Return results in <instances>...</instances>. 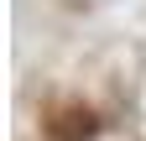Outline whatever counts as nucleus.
<instances>
[{"mask_svg": "<svg viewBox=\"0 0 146 141\" xmlns=\"http://www.w3.org/2000/svg\"><path fill=\"white\" fill-rule=\"evenodd\" d=\"M42 136L47 141H94L99 136V115L84 99H58L42 110Z\"/></svg>", "mask_w": 146, "mask_h": 141, "instance_id": "nucleus-1", "label": "nucleus"}, {"mask_svg": "<svg viewBox=\"0 0 146 141\" xmlns=\"http://www.w3.org/2000/svg\"><path fill=\"white\" fill-rule=\"evenodd\" d=\"M63 5H68V11H94L99 0H63Z\"/></svg>", "mask_w": 146, "mask_h": 141, "instance_id": "nucleus-2", "label": "nucleus"}]
</instances>
